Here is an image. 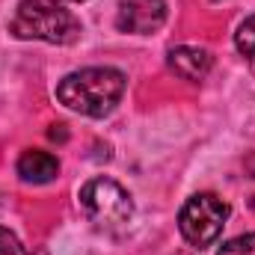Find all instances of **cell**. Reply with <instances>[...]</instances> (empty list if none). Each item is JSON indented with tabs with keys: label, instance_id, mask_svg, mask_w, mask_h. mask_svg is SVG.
<instances>
[{
	"label": "cell",
	"instance_id": "obj_1",
	"mask_svg": "<svg viewBox=\"0 0 255 255\" xmlns=\"http://www.w3.org/2000/svg\"><path fill=\"white\" fill-rule=\"evenodd\" d=\"M125 86L128 80L119 68L92 65V68H80V71L65 74L57 83V101L80 116L104 119L116 110L119 98L125 95Z\"/></svg>",
	"mask_w": 255,
	"mask_h": 255
},
{
	"label": "cell",
	"instance_id": "obj_2",
	"mask_svg": "<svg viewBox=\"0 0 255 255\" xmlns=\"http://www.w3.org/2000/svg\"><path fill=\"white\" fill-rule=\"evenodd\" d=\"M9 33L15 39L71 45L80 36V21L57 0H21L9 24Z\"/></svg>",
	"mask_w": 255,
	"mask_h": 255
},
{
	"label": "cell",
	"instance_id": "obj_3",
	"mask_svg": "<svg viewBox=\"0 0 255 255\" xmlns=\"http://www.w3.org/2000/svg\"><path fill=\"white\" fill-rule=\"evenodd\" d=\"M226 220L229 202H223L217 193H196L178 211V232L193 250H208L223 235Z\"/></svg>",
	"mask_w": 255,
	"mask_h": 255
},
{
	"label": "cell",
	"instance_id": "obj_4",
	"mask_svg": "<svg viewBox=\"0 0 255 255\" xmlns=\"http://www.w3.org/2000/svg\"><path fill=\"white\" fill-rule=\"evenodd\" d=\"M80 208L98 229H122L133 217V202L113 178H92L80 187Z\"/></svg>",
	"mask_w": 255,
	"mask_h": 255
},
{
	"label": "cell",
	"instance_id": "obj_5",
	"mask_svg": "<svg viewBox=\"0 0 255 255\" xmlns=\"http://www.w3.org/2000/svg\"><path fill=\"white\" fill-rule=\"evenodd\" d=\"M166 21V0H122L116 12V27L122 33H154Z\"/></svg>",
	"mask_w": 255,
	"mask_h": 255
},
{
	"label": "cell",
	"instance_id": "obj_6",
	"mask_svg": "<svg viewBox=\"0 0 255 255\" xmlns=\"http://www.w3.org/2000/svg\"><path fill=\"white\" fill-rule=\"evenodd\" d=\"M169 68L181 77V80H190V83H199L208 77L211 65H214V57L205 51V48H193V45H181V48H172L169 51Z\"/></svg>",
	"mask_w": 255,
	"mask_h": 255
},
{
	"label": "cell",
	"instance_id": "obj_7",
	"mask_svg": "<svg viewBox=\"0 0 255 255\" xmlns=\"http://www.w3.org/2000/svg\"><path fill=\"white\" fill-rule=\"evenodd\" d=\"M18 175L27 181V184H48L60 175V160L51 154V151H42V148H27L21 157H18Z\"/></svg>",
	"mask_w": 255,
	"mask_h": 255
},
{
	"label": "cell",
	"instance_id": "obj_8",
	"mask_svg": "<svg viewBox=\"0 0 255 255\" xmlns=\"http://www.w3.org/2000/svg\"><path fill=\"white\" fill-rule=\"evenodd\" d=\"M235 45H238L241 54H247L250 60H255V15L253 18H247V21L238 27V33H235Z\"/></svg>",
	"mask_w": 255,
	"mask_h": 255
},
{
	"label": "cell",
	"instance_id": "obj_9",
	"mask_svg": "<svg viewBox=\"0 0 255 255\" xmlns=\"http://www.w3.org/2000/svg\"><path fill=\"white\" fill-rule=\"evenodd\" d=\"M217 255H255V232L226 241V244L220 247V253H217Z\"/></svg>",
	"mask_w": 255,
	"mask_h": 255
},
{
	"label": "cell",
	"instance_id": "obj_10",
	"mask_svg": "<svg viewBox=\"0 0 255 255\" xmlns=\"http://www.w3.org/2000/svg\"><path fill=\"white\" fill-rule=\"evenodd\" d=\"M0 255H30V253H27V247L18 241L15 232H9V229L0 226Z\"/></svg>",
	"mask_w": 255,
	"mask_h": 255
},
{
	"label": "cell",
	"instance_id": "obj_11",
	"mask_svg": "<svg viewBox=\"0 0 255 255\" xmlns=\"http://www.w3.org/2000/svg\"><path fill=\"white\" fill-rule=\"evenodd\" d=\"M244 172H247V178H255V151L247 154V160H244Z\"/></svg>",
	"mask_w": 255,
	"mask_h": 255
},
{
	"label": "cell",
	"instance_id": "obj_12",
	"mask_svg": "<svg viewBox=\"0 0 255 255\" xmlns=\"http://www.w3.org/2000/svg\"><path fill=\"white\" fill-rule=\"evenodd\" d=\"M48 136H51V139H60V142H65V136H68V133H65V125H54L51 130H48Z\"/></svg>",
	"mask_w": 255,
	"mask_h": 255
},
{
	"label": "cell",
	"instance_id": "obj_13",
	"mask_svg": "<svg viewBox=\"0 0 255 255\" xmlns=\"http://www.w3.org/2000/svg\"><path fill=\"white\" fill-rule=\"evenodd\" d=\"M250 208L255 211V196H250Z\"/></svg>",
	"mask_w": 255,
	"mask_h": 255
},
{
	"label": "cell",
	"instance_id": "obj_14",
	"mask_svg": "<svg viewBox=\"0 0 255 255\" xmlns=\"http://www.w3.org/2000/svg\"><path fill=\"white\" fill-rule=\"evenodd\" d=\"M253 74H255V60H253Z\"/></svg>",
	"mask_w": 255,
	"mask_h": 255
},
{
	"label": "cell",
	"instance_id": "obj_15",
	"mask_svg": "<svg viewBox=\"0 0 255 255\" xmlns=\"http://www.w3.org/2000/svg\"><path fill=\"white\" fill-rule=\"evenodd\" d=\"M77 3H80V0H77Z\"/></svg>",
	"mask_w": 255,
	"mask_h": 255
}]
</instances>
